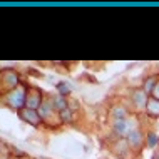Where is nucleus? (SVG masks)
I'll return each instance as SVG.
<instances>
[{
	"label": "nucleus",
	"mask_w": 159,
	"mask_h": 159,
	"mask_svg": "<svg viewBox=\"0 0 159 159\" xmlns=\"http://www.w3.org/2000/svg\"><path fill=\"white\" fill-rule=\"evenodd\" d=\"M114 131L117 132L119 136H129L132 132V129L131 127H127V119H122V121H116L114 124Z\"/></svg>",
	"instance_id": "5"
},
{
	"label": "nucleus",
	"mask_w": 159,
	"mask_h": 159,
	"mask_svg": "<svg viewBox=\"0 0 159 159\" xmlns=\"http://www.w3.org/2000/svg\"><path fill=\"white\" fill-rule=\"evenodd\" d=\"M127 143H129V146H131V148L139 149L141 144H143V134H141L139 131H132L131 134L127 136Z\"/></svg>",
	"instance_id": "4"
},
{
	"label": "nucleus",
	"mask_w": 159,
	"mask_h": 159,
	"mask_svg": "<svg viewBox=\"0 0 159 159\" xmlns=\"http://www.w3.org/2000/svg\"><path fill=\"white\" fill-rule=\"evenodd\" d=\"M146 107H148V112L149 114L156 116V111H157V114H159V101H156V99H154V101H149Z\"/></svg>",
	"instance_id": "9"
},
{
	"label": "nucleus",
	"mask_w": 159,
	"mask_h": 159,
	"mask_svg": "<svg viewBox=\"0 0 159 159\" xmlns=\"http://www.w3.org/2000/svg\"><path fill=\"white\" fill-rule=\"evenodd\" d=\"M25 96H27V89H15L14 92H10V96H8V102H10L14 107H17V109L22 111L24 106H25Z\"/></svg>",
	"instance_id": "2"
},
{
	"label": "nucleus",
	"mask_w": 159,
	"mask_h": 159,
	"mask_svg": "<svg viewBox=\"0 0 159 159\" xmlns=\"http://www.w3.org/2000/svg\"><path fill=\"white\" fill-rule=\"evenodd\" d=\"M52 107H54V109H57L59 112H61V111H64V109H67V101H66V97H64V96L54 97Z\"/></svg>",
	"instance_id": "7"
},
{
	"label": "nucleus",
	"mask_w": 159,
	"mask_h": 159,
	"mask_svg": "<svg viewBox=\"0 0 159 159\" xmlns=\"http://www.w3.org/2000/svg\"><path fill=\"white\" fill-rule=\"evenodd\" d=\"M59 116H61V121L62 122H70L72 121V111L69 109H64V111H61V112H59Z\"/></svg>",
	"instance_id": "10"
},
{
	"label": "nucleus",
	"mask_w": 159,
	"mask_h": 159,
	"mask_svg": "<svg viewBox=\"0 0 159 159\" xmlns=\"http://www.w3.org/2000/svg\"><path fill=\"white\" fill-rule=\"evenodd\" d=\"M20 114H22L24 121L30 122L32 126H37V124H40V121H42L40 114H39L37 111H34V109H27V107H25V109L20 111Z\"/></svg>",
	"instance_id": "3"
},
{
	"label": "nucleus",
	"mask_w": 159,
	"mask_h": 159,
	"mask_svg": "<svg viewBox=\"0 0 159 159\" xmlns=\"http://www.w3.org/2000/svg\"><path fill=\"white\" fill-rule=\"evenodd\" d=\"M132 99H134V102L139 107H144L148 106V96H146V91L144 89H137V91H134V94H132Z\"/></svg>",
	"instance_id": "6"
},
{
	"label": "nucleus",
	"mask_w": 159,
	"mask_h": 159,
	"mask_svg": "<svg viewBox=\"0 0 159 159\" xmlns=\"http://www.w3.org/2000/svg\"><path fill=\"white\" fill-rule=\"evenodd\" d=\"M57 89H59V92H61V96H67V94L70 92V85H69L67 82H59Z\"/></svg>",
	"instance_id": "11"
},
{
	"label": "nucleus",
	"mask_w": 159,
	"mask_h": 159,
	"mask_svg": "<svg viewBox=\"0 0 159 159\" xmlns=\"http://www.w3.org/2000/svg\"><path fill=\"white\" fill-rule=\"evenodd\" d=\"M112 114H114L116 121L127 119V112H126V109H122V107H114V109H112Z\"/></svg>",
	"instance_id": "8"
},
{
	"label": "nucleus",
	"mask_w": 159,
	"mask_h": 159,
	"mask_svg": "<svg viewBox=\"0 0 159 159\" xmlns=\"http://www.w3.org/2000/svg\"><path fill=\"white\" fill-rule=\"evenodd\" d=\"M157 159H159V157H157Z\"/></svg>",
	"instance_id": "13"
},
{
	"label": "nucleus",
	"mask_w": 159,
	"mask_h": 159,
	"mask_svg": "<svg viewBox=\"0 0 159 159\" xmlns=\"http://www.w3.org/2000/svg\"><path fill=\"white\" fill-rule=\"evenodd\" d=\"M25 107L27 109H40L42 107V94L39 89L32 87V89H27V96H25Z\"/></svg>",
	"instance_id": "1"
},
{
	"label": "nucleus",
	"mask_w": 159,
	"mask_h": 159,
	"mask_svg": "<svg viewBox=\"0 0 159 159\" xmlns=\"http://www.w3.org/2000/svg\"><path fill=\"white\" fill-rule=\"evenodd\" d=\"M156 143H157V137H156V134H151V136H149V146H151V148H152V146H156Z\"/></svg>",
	"instance_id": "12"
}]
</instances>
